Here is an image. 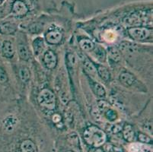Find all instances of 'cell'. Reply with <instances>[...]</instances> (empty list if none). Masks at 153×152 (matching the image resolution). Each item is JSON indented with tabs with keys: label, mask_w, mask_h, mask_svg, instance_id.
I'll return each mask as SVG.
<instances>
[{
	"label": "cell",
	"mask_w": 153,
	"mask_h": 152,
	"mask_svg": "<svg viewBox=\"0 0 153 152\" xmlns=\"http://www.w3.org/2000/svg\"><path fill=\"white\" fill-rule=\"evenodd\" d=\"M84 139L88 145L99 148L105 143L107 136L105 132L95 125H91L85 130Z\"/></svg>",
	"instance_id": "6da1fadb"
},
{
	"label": "cell",
	"mask_w": 153,
	"mask_h": 152,
	"mask_svg": "<svg viewBox=\"0 0 153 152\" xmlns=\"http://www.w3.org/2000/svg\"><path fill=\"white\" fill-rule=\"evenodd\" d=\"M37 101L41 107L48 110H54L56 107L55 94L48 88H44L40 91L37 96Z\"/></svg>",
	"instance_id": "7a4b0ae2"
},
{
	"label": "cell",
	"mask_w": 153,
	"mask_h": 152,
	"mask_svg": "<svg viewBox=\"0 0 153 152\" xmlns=\"http://www.w3.org/2000/svg\"><path fill=\"white\" fill-rule=\"evenodd\" d=\"M152 30L147 27H130L128 29V33L135 40H144L151 36Z\"/></svg>",
	"instance_id": "3957f363"
},
{
	"label": "cell",
	"mask_w": 153,
	"mask_h": 152,
	"mask_svg": "<svg viewBox=\"0 0 153 152\" xmlns=\"http://www.w3.org/2000/svg\"><path fill=\"white\" fill-rule=\"evenodd\" d=\"M12 10L15 15L22 17L27 15L28 8L22 0H15L12 4Z\"/></svg>",
	"instance_id": "277c9868"
},
{
	"label": "cell",
	"mask_w": 153,
	"mask_h": 152,
	"mask_svg": "<svg viewBox=\"0 0 153 152\" xmlns=\"http://www.w3.org/2000/svg\"><path fill=\"white\" fill-rule=\"evenodd\" d=\"M43 61L47 69H53L57 64V57L52 50H48L44 53Z\"/></svg>",
	"instance_id": "5b68a950"
},
{
	"label": "cell",
	"mask_w": 153,
	"mask_h": 152,
	"mask_svg": "<svg viewBox=\"0 0 153 152\" xmlns=\"http://www.w3.org/2000/svg\"><path fill=\"white\" fill-rule=\"evenodd\" d=\"M45 38L50 44H58L62 39V33L58 30H50L46 33Z\"/></svg>",
	"instance_id": "8992f818"
},
{
	"label": "cell",
	"mask_w": 153,
	"mask_h": 152,
	"mask_svg": "<svg viewBox=\"0 0 153 152\" xmlns=\"http://www.w3.org/2000/svg\"><path fill=\"white\" fill-rule=\"evenodd\" d=\"M18 125L17 117L13 115H9L6 116L2 121V127L7 132H12L16 128Z\"/></svg>",
	"instance_id": "52a82bcc"
},
{
	"label": "cell",
	"mask_w": 153,
	"mask_h": 152,
	"mask_svg": "<svg viewBox=\"0 0 153 152\" xmlns=\"http://www.w3.org/2000/svg\"><path fill=\"white\" fill-rule=\"evenodd\" d=\"M2 53L5 58L11 59L15 55V50L12 44L10 41L5 40L2 45Z\"/></svg>",
	"instance_id": "ba28073f"
},
{
	"label": "cell",
	"mask_w": 153,
	"mask_h": 152,
	"mask_svg": "<svg viewBox=\"0 0 153 152\" xmlns=\"http://www.w3.org/2000/svg\"><path fill=\"white\" fill-rule=\"evenodd\" d=\"M120 82L123 85L126 87H130L133 84L135 80V77L133 75L128 72H123L120 75Z\"/></svg>",
	"instance_id": "9c48e42d"
},
{
	"label": "cell",
	"mask_w": 153,
	"mask_h": 152,
	"mask_svg": "<svg viewBox=\"0 0 153 152\" xmlns=\"http://www.w3.org/2000/svg\"><path fill=\"white\" fill-rule=\"evenodd\" d=\"M119 48L120 51L124 53H133L137 51V45L130 42H122L120 44Z\"/></svg>",
	"instance_id": "30bf717a"
},
{
	"label": "cell",
	"mask_w": 153,
	"mask_h": 152,
	"mask_svg": "<svg viewBox=\"0 0 153 152\" xmlns=\"http://www.w3.org/2000/svg\"><path fill=\"white\" fill-rule=\"evenodd\" d=\"M21 150L22 152H37V148L34 142L30 139L24 140L21 144Z\"/></svg>",
	"instance_id": "8fae6325"
},
{
	"label": "cell",
	"mask_w": 153,
	"mask_h": 152,
	"mask_svg": "<svg viewBox=\"0 0 153 152\" xmlns=\"http://www.w3.org/2000/svg\"><path fill=\"white\" fill-rule=\"evenodd\" d=\"M17 30V26L15 24L5 23L0 25V33L2 34H13Z\"/></svg>",
	"instance_id": "7c38bea8"
},
{
	"label": "cell",
	"mask_w": 153,
	"mask_h": 152,
	"mask_svg": "<svg viewBox=\"0 0 153 152\" xmlns=\"http://www.w3.org/2000/svg\"><path fill=\"white\" fill-rule=\"evenodd\" d=\"M33 50L35 55H39L44 48V40L42 37H37L33 41Z\"/></svg>",
	"instance_id": "4fadbf2b"
},
{
	"label": "cell",
	"mask_w": 153,
	"mask_h": 152,
	"mask_svg": "<svg viewBox=\"0 0 153 152\" xmlns=\"http://www.w3.org/2000/svg\"><path fill=\"white\" fill-rule=\"evenodd\" d=\"M123 136L126 141L129 142H133L134 139L135 133L133 131V127L130 125H125L123 129Z\"/></svg>",
	"instance_id": "5bb4252c"
},
{
	"label": "cell",
	"mask_w": 153,
	"mask_h": 152,
	"mask_svg": "<svg viewBox=\"0 0 153 152\" xmlns=\"http://www.w3.org/2000/svg\"><path fill=\"white\" fill-rule=\"evenodd\" d=\"M79 46L82 50L85 52H91L94 50V47H95L94 43L88 39H82V40H79Z\"/></svg>",
	"instance_id": "9a60e30c"
},
{
	"label": "cell",
	"mask_w": 153,
	"mask_h": 152,
	"mask_svg": "<svg viewBox=\"0 0 153 152\" xmlns=\"http://www.w3.org/2000/svg\"><path fill=\"white\" fill-rule=\"evenodd\" d=\"M18 53H19V57L22 59V60L27 61L30 58V53L25 45L21 44L18 47Z\"/></svg>",
	"instance_id": "2e32d148"
},
{
	"label": "cell",
	"mask_w": 153,
	"mask_h": 152,
	"mask_svg": "<svg viewBox=\"0 0 153 152\" xmlns=\"http://www.w3.org/2000/svg\"><path fill=\"white\" fill-rule=\"evenodd\" d=\"M91 87H92V90L94 91V94L99 97H105V94H106V91L104 90V87L101 86L100 84L97 83V82H91Z\"/></svg>",
	"instance_id": "e0dca14e"
},
{
	"label": "cell",
	"mask_w": 153,
	"mask_h": 152,
	"mask_svg": "<svg viewBox=\"0 0 153 152\" xmlns=\"http://www.w3.org/2000/svg\"><path fill=\"white\" fill-rule=\"evenodd\" d=\"M96 69H97V73L102 80H104V82L109 81L110 72L106 67L103 66V65H98Z\"/></svg>",
	"instance_id": "ac0fdd59"
},
{
	"label": "cell",
	"mask_w": 153,
	"mask_h": 152,
	"mask_svg": "<svg viewBox=\"0 0 153 152\" xmlns=\"http://www.w3.org/2000/svg\"><path fill=\"white\" fill-rule=\"evenodd\" d=\"M108 56H109L110 59L114 62H120V58H121V56H120V53L115 47H111V48H110L109 52H108Z\"/></svg>",
	"instance_id": "d6986e66"
},
{
	"label": "cell",
	"mask_w": 153,
	"mask_h": 152,
	"mask_svg": "<svg viewBox=\"0 0 153 152\" xmlns=\"http://www.w3.org/2000/svg\"><path fill=\"white\" fill-rule=\"evenodd\" d=\"M84 68L85 69V72L92 76H94L97 74V69L95 65L91 61L86 59L84 62Z\"/></svg>",
	"instance_id": "ffe728a7"
},
{
	"label": "cell",
	"mask_w": 153,
	"mask_h": 152,
	"mask_svg": "<svg viewBox=\"0 0 153 152\" xmlns=\"http://www.w3.org/2000/svg\"><path fill=\"white\" fill-rule=\"evenodd\" d=\"M20 79L23 82H27L30 79V72L27 67H22L19 71Z\"/></svg>",
	"instance_id": "44dd1931"
},
{
	"label": "cell",
	"mask_w": 153,
	"mask_h": 152,
	"mask_svg": "<svg viewBox=\"0 0 153 152\" xmlns=\"http://www.w3.org/2000/svg\"><path fill=\"white\" fill-rule=\"evenodd\" d=\"M95 48V47H94ZM95 55L96 57L98 58V60L100 61H104L105 59V56H106V53L104 51V49L101 47H98L95 48Z\"/></svg>",
	"instance_id": "7402d4cb"
},
{
	"label": "cell",
	"mask_w": 153,
	"mask_h": 152,
	"mask_svg": "<svg viewBox=\"0 0 153 152\" xmlns=\"http://www.w3.org/2000/svg\"><path fill=\"white\" fill-rule=\"evenodd\" d=\"M43 30V26L40 23H34L29 26V31L32 33H38Z\"/></svg>",
	"instance_id": "603a6c76"
},
{
	"label": "cell",
	"mask_w": 153,
	"mask_h": 152,
	"mask_svg": "<svg viewBox=\"0 0 153 152\" xmlns=\"http://www.w3.org/2000/svg\"><path fill=\"white\" fill-rule=\"evenodd\" d=\"M68 141L71 145L73 146H79V140L77 135L75 133H72L68 136Z\"/></svg>",
	"instance_id": "cb8c5ba5"
},
{
	"label": "cell",
	"mask_w": 153,
	"mask_h": 152,
	"mask_svg": "<svg viewBox=\"0 0 153 152\" xmlns=\"http://www.w3.org/2000/svg\"><path fill=\"white\" fill-rule=\"evenodd\" d=\"M105 116L107 117V119L108 120L114 121L117 118V113L114 110L108 109V110L105 112Z\"/></svg>",
	"instance_id": "d4e9b609"
},
{
	"label": "cell",
	"mask_w": 153,
	"mask_h": 152,
	"mask_svg": "<svg viewBox=\"0 0 153 152\" xmlns=\"http://www.w3.org/2000/svg\"><path fill=\"white\" fill-rule=\"evenodd\" d=\"M138 139L140 142L146 143V144H148V143H150L152 142L151 138L145 133H139Z\"/></svg>",
	"instance_id": "484cf974"
},
{
	"label": "cell",
	"mask_w": 153,
	"mask_h": 152,
	"mask_svg": "<svg viewBox=\"0 0 153 152\" xmlns=\"http://www.w3.org/2000/svg\"><path fill=\"white\" fill-rule=\"evenodd\" d=\"M8 81V76L5 71L0 68V83H5Z\"/></svg>",
	"instance_id": "4316f807"
},
{
	"label": "cell",
	"mask_w": 153,
	"mask_h": 152,
	"mask_svg": "<svg viewBox=\"0 0 153 152\" xmlns=\"http://www.w3.org/2000/svg\"><path fill=\"white\" fill-rule=\"evenodd\" d=\"M61 121V116L59 114H54L53 116V122H55V123H58Z\"/></svg>",
	"instance_id": "83f0119b"
},
{
	"label": "cell",
	"mask_w": 153,
	"mask_h": 152,
	"mask_svg": "<svg viewBox=\"0 0 153 152\" xmlns=\"http://www.w3.org/2000/svg\"><path fill=\"white\" fill-rule=\"evenodd\" d=\"M122 129V127L120 126V125H115L114 127L112 128V132H114V133H117V132H119L120 131H121Z\"/></svg>",
	"instance_id": "f1b7e54d"
},
{
	"label": "cell",
	"mask_w": 153,
	"mask_h": 152,
	"mask_svg": "<svg viewBox=\"0 0 153 152\" xmlns=\"http://www.w3.org/2000/svg\"><path fill=\"white\" fill-rule=\"evenodd\" d=\"M66 152H74V151H66Z\"/></svg>",
	"instance_id": "f546056e"
},
{
	"label": "cell",
	"mask_w": 153,
	"mask_h": 152,
	"mask_svg": "<svg viewBox=\"0 0 153 152\" xmlns=\"http://www.w3.org/2000/svg\"><path fill=\"white\" fill-rule=\"evenodd\" d=\"M1 2H2V0H0V4H1Z\"/></svg>",
	"instance_id": "4dcf8cb0"
},
{
	"label": "cell",
	"mask_w": 153,
	"mask_h": 152,
	"mask_svg": "<svg viewBox=\"0 0 153 152\" xmlns=\"http://www.w3.org/2000/svg\"><path fill=\"white\" fill-rule=\"evenodd\" d=\"M17 152H22V151H17Z\"/></svg>",
	"instance_id": "1f68e13d"
},
{
	"label": "cell",
	"mask_w": 153,
	"mask_h": 152,
	"mask_svg": "<svg viewBox=\"0 0 153 152\" xmlns=\"http://www.w3.org/2000/svg\"><path fill=\"white\" fill-rule=\"evenodd\" d=\"M0 47H1V44H0Z\"/></svg>",
	"instance_id": "d6a6232c"
}]
</instances>
